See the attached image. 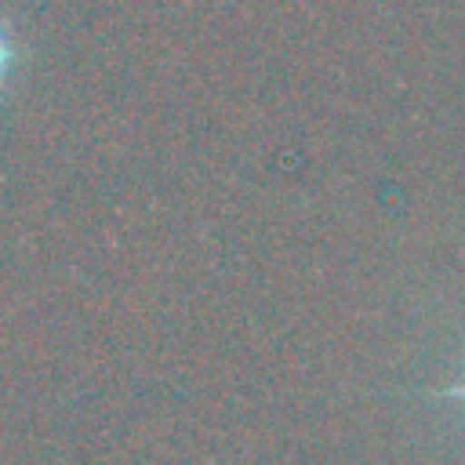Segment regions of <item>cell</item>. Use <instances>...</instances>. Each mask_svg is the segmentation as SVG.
<instances>
[{"mask_svg":"<svg viewBox=\"0 0 465 465\" xmlns=\"http://www.w3.org/2000/svg\"><path fill=\"white\" fill-rule=\"evenodd\" d=\"M450 396H458V400H465V381H461V385H454V389H450Z\"/></svg>","mask_w":465,"mask_h":465,"instance_id":"2","label":"cell"},{"mask_svg":"<svg viewBox=\"0 0 465 465\" xmlns=\"http://www.w3.org/2000/svg\"><path fill=\"white\" fill-rule=\"evenodd\" d=\"M7 58H11V47H7V36H4V29H0V76H4V69H7Z\"/></svg>","mask_w":465,"mask_h":465,"instance_id":"1","label":"cell"}]
</instances>
